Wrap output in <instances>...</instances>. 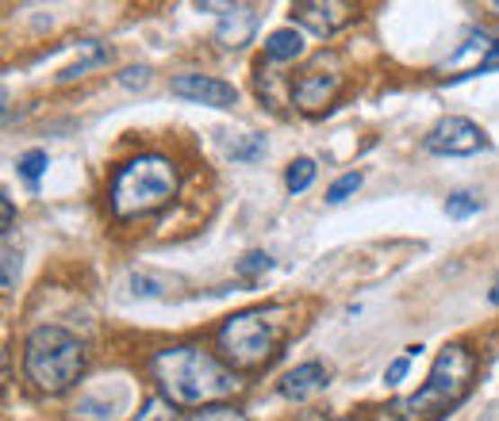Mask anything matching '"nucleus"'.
Listing matches in <instances>:
<instances>
[{"label": "nucleus", "mask_w": 499, "mask_h": 421, "mask_svg": "<svg viewBox=\"0 0 499 421\" xmlns=\"http://www.w3.org/2000/svg\"><path fill=\"white\" fill-rule=\"evenodd\" d=\"M480 211V199L473 192H453L446 199V215L450 219H468V215H477Z\"/></svg>", "instance_id": "dca6fc26"}, {"label": "nucleus", "mask_w": 499, "mask_h": 421, "mask_svg": "<svg viewBox=\"0 0 499 421\" xmlns=\"http://www.w3.org/2000/svg\"><path fill=\"white\" fill-rule=\"evenodd\" d=\"M265 57L269 62H292V57L304 54V39H299V31H292V27H281V31H273L265 39Z\"/></svg>", "instance_id": "f8f14e48"}, {"label": "nucleus", "mask_w": 499, "mask_h": 421, "mask_svg": "<svg viewBox=\"0 0 499 421\" xmlns=\"http://www.w3.org/2000/svg\"><path fill=\"white\" fill-rule=\"evenodd\" d=\"M326 380H331V375H326V368L319 364V360H307V364H296V368L281 380V395L292 399V402H304L307 395L323 390Z\"/></svg>", "instance_id": "9b49d317"}, {"label": "nucleus", "mask_w": 499, "mask_h": 421, "mask_svg": "<svg viewBox=\"0 0 499 421\" xmlns=\"http://www.w3.org/2000/svg\"><path fill=\"white\" fill-rule=\"evenodd\" d=\"M177 96L184 100H196V104H208V108H235L238 104V89L227 84L219 77H204V74H181L169 84Z\"/></svg>", "instance_id": "1a4fd4ad"}, {"label": "nucleus", "mask_w": 499, "mask_h": 421, "mask_svg": "<svg viewBox=\"0 0 499 421\" xmlns=\"http://www.w3.org/2000/svg\"><path fill=\"white\" fill-rule=\"evenodd\" d=\"M311 180H316V162H311V157H296L289 172H284V188H289V192H307Z\"/></svg>", "instance_id": "4468645a"}, {"label": "nucleus", "mask_w": 499, "mask_h": 421, "mask_svg": "<svg viewBox=\"0 0 499 421\" xmlns=\"http://www.w3.org/2000/svg\"><path fill=\"white\" fill-rule=\"evenodd\" d=\"M169 417H174V414H169L165 399H147V402H142V414L131 417V421H169Z\"/></svg>", "instance_id": "aec40b11"}, {"label": "nucleus", "mask_w": 499, "mask_h": 421, "mask_svg": "<svg viewBox=\"0 0 499 421\" xmlns=\"http://www.w3.org/2000/svg\"><path fill=\"white\" fill-rule=\"evenodd\" d=\"M423 146L438 157H468V153L488 150V135L473 119H465V115H446V119H438L431 127Z\"/></svg>", "instance_id": "423d86ee"}, {"label": "nucleus", "mask_w": 499, "mask_h": 421, "mask_svg": "<svg viewBox=\"0 0 499 421\" xmlns=\"http://www.w3.org/2000/svg\"><path fill=\"white\" fill-rule=\"evenodd\" d=\"M492 303L499 307V276H495V284H492Z\"/></svg>", "instance_id": "bb28decb"}, {"label": "nucleus", "mask_w": 499, "mask_h": 421, "mask_svg": "<svg viewBox=\"0 0 499 421\" xmlns=\"http://www.w3.org/2000/svg\"><path fill=\"white\" fill-rule=\"evenodd\" d=\"M262 150H265L262 135H246V142H242V146H231L227 153H231V157H242V162H246V157H258Z\"/></svg>", "instance_id": "5701e85b"}, {"label": "nucleus", "mask_w": 499, "mask_h": 421, "mask_svg": "<svg viewBox=\"0 0 499 421\" xmlns=\"http://www.w3.org/2000/svg\"><path fill=\"white\" fill-rule=\"evenodd\" d=\"M473 380H477V356L465 345H446L438 353L431 375H426V383L411 399L399 402L396 410L404 421H438L468 395Z\"/></svg>", "instance_id": "7ed1b4c3"}, {"label": "nucleus", "mask_w": 499, "mask_h": 421, "mask_svg": "<svg viewBox=\"0 0 499 421\" xmlns=\"http://www.w3.org/2000/svg\"><path fill=\"white\" fill-rule=\"evenodd\" d=\"M361 188V172H346V177H338L331 184V192H326V203H346V196H353Z\"/></svg>", "instance_id": "f3484780"}, {"label": "nucleus", "mask_w": 499, "mask_h": 421, "mask_svg": "<svg viewBox=\"0 0 499 421\" xmlns=\"http://www.w3.org/2000/svg\"><path fill=\"white\" fill-rule=\"evenodd\" d=\"M131 287H135V295H158L162 292V280H154V276H147V272H135L131 276Z\"/></svg>", "instance_id": "b1692460"}, {"label": "nucleus", "mask_w": 499, "mask_h": 421, "mask_svg": "<svg viewBox=\"0 0 499 421\" xmlns=\"http://www.w3.org/2000/svg\"><path fill=\"white\" fill-rule=\"evenodd\" d=\"M47 165H50V157H47V150H27L23 157H20V177L27 180V184H39V177H42V172H47Z\"/></svg>", "instance_id": "2eb2a0df"}, {"label": "nucleus", "mask_w": 499, "mask_h": 421, "mask_svg": "<svg viewBox=\"0 0 499 421\" xmlns=\"http://www.w3.org/2000/svg\"><path fill=\"white\" fill-rule=\"evenodd\" d=\"M415 353H419V345H415V348H407V356L392 360V364H388V372H384V383H399V380H404V375H407V368H411V356H415Z\"/></svg>", "instance_id": "4be33fe9"}, {"label": "nucleus", "mask_w": 499, "mask_h": 421, "mask_svg": "<svg viewBox=\"0 0 499 421\" xmlns=\"http://www.w3.org/2000/svg\"><path fill=\"white\" fill-rule=\"evenodd\" d=\"M273 268V257L269 253H246L238 260V276H258V272H269Z\"/></svg>", "instance_id": "6ab92c4d"}, {"label": "nucleus", "mask_w": 499, "mask_h": 421, "mask_svg": "<svg viewBox=\"0 0 499 421\" xmlns=\"http://www.w3.org/2000/svg\"><path fill=\"white\" fill-rule=\"evenodd\" d=\"M81 54L85 57H77L74 66H66L62 74H58V81H77L85 69H93V66H104L108 57H111V50L108 47H100V42H81Z\"/></svg>", "instance_id": "ddd939ff"}, {"label": "nucleus", "mask_w": 499, "mask_h": 421, "mask_svg": "<svg viewBox=\"0 0 499 421\" xmlns=\"http://www.w3.org/2000/svg\"><path fill=\"white\" fill-rule=\"evenodd\" d=\"M177 165L162 153H138L120 165L111 180V215L116 219H142V215L165 207L177 196Z\"/></svg>", "instance_id": "f03ea898"}, {"label": "nucleus", "mask_w": 499, "mask_h": 421, "mask_svg": "<svg viewBox=\"0 0 499 421\" xmlns=\"http://www.w3.org/2000/svg\"><path fill=\"white\" fill-rule=\"evenodd\" d=\"M350 4H338V0H296L292 4V20L299 27H307L311 35H334L338 27H346L350 23Z\"/></svg>", "instance_id": "6e6552de"}, {"label": "nucleus", "mask_w": 499, "mask_h": 421, "mask_svg": "<svg viewBox=\"0 0 499 421\" xmlns=\"http://www.w3.org/2000/svg\"><path fill=\"white\" fill-rule=\"evenodd\" d=\"M23 372L39 390L58 395L85 372V345L62 326H39L23 341Z\"/></svg>", "instance_id": "20e7f679"}, {"label": "nucleus", "mask_w": 499, "mask_h": 421, "mask_svg": "<svg viewBox=\"0 0 499 421\" xmlns=\"http://www.w3.org/2000/svg\"><path fill=\"white\" fill-rule=\"evenodd\" d=\"M488 8H492V12H499V0H492V4H488Z\"/></svg>", "instance_id": "cd10ccee"}, {"label": "nucleus", "mask_w": 499, "mask_h": 421, "mask_svg": "<svg viewBox=\"0 0 499 421\" xmlns=\"http://www.w3.org/2000/svg\"><path fill=\"white\" fill-rule=\"evenodd\" d=\"M154 380L162 383V395L174 406H216L238 387L235 372L223 368L216 356H208L200 345L162 348L150 360Z\"/></svg>", "instance_id": "f257e3e1"}, {"label": "nucleus", "mask_w": 499, "mask_h": 421, "mask_svg": "<svg viewBox=\"0 0 499 421\" xmlns=\"http://www.w3.org/2000/svg\"><path fill=\"white\" fill-rule=\"evenodd\" d=\"M254 27H258V8H250V4H227V16L216 27V39L223 42L227 50H238V47H246V42H250Z\"/></svg>", "instance_id": "9d476101"}, {"label": "nucleus", "mask_w": 499, "mask_h": 421, "mask_svg": "<svg viewBox=\"0 0 499 421\" xmlns=\"http://www.w3.org/2000/svg\"><path fill=\"white\" fill-rule=\"evenodd\" d=\"M192 421H246V414L242 410H235V406H223V402H216V406H204Z\"/></svg>", "instance_id": "a211bd4d"}, {"label": "nucleus", "mask_w": 499, "mask_h": 421, "mask_svg": "<svg viewBox=\"0 0 499 421\" xmlns=\"http://www.w3.org/2000/svg\"><path fill=\"white\" fill-rule=\"evenodd\" d=\"M334 54H319L316 62H311V69H304L296 81H292V104L299 111H323V108H331V100L338 96L342 89V69L338 62L323 74V66L331 62Z\"/></svg>", "instance_id": "0eeeda50"}, {"label": "nucleus", "mask_w": 499, "mask_h": 421, "mask_svg": "<svg viewBox=\"0 0 499 421\" xmlns=\"http://www.w3.org/2000/svg\"><path fill=\"white\" fill-rule=\"evenodd\" d=\"M0 234H12V199H8V192L0 196Z\"/></svg>", "instance_id": "a878e982"}, {"label": "nucleus", "mask_w": 499, "mask_h": 421, "mask_svg": "<svg viewBox=\"0 0 499 421\" xmlns=\"http://www.w3.org/2000/svg\"><path fill=\"white\" fill-rule=\"evenodd\" d=\"M127 89H142V84L150 81V69L147 66H138V69H123V77H120Z\"/></svg>", "instance_id": "393cba45"}, {"label": "nucleus", "mask_w": 499, "mask_h": 421, "mask_svg": "<svg viewBox=\"0 0 499 421\" xmlns=\"http://www.w3.org/2000/svg\"><path fill=\"white\" fill-rule=\"evenodd\" d=\"M16 276H20V253L12 250V245L4 241V292H12V287H16Z\"/></svg>", "instance_id": "412c9836"}, {"label": "nucleus", "mask_w": 499, "mask_h": 421, "mask_svg": "<svg viewBox=\"0 0 499 421\" xmlns=\"http://www.w3.org/2000/svg\"><path fill=\"white\" fill-rule=\"evenodd\" d=\"M277 348V322L273 311H238L219 326V353L235 368H258Z\"/></svg>", "instance_id": "39448f33"}]
</instances>
